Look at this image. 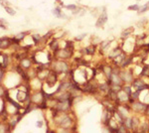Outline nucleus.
<instances>
[{"instance_id": "f257e3e1", "label": "nucleus", "mask_w": 149, "mask_h": 133, "mask_svg": "<svg viewBox=\"0 0 149 133\" xmlns=\"http://www.w3.org/2000/svg\"><path fill=\"white\" fill-rule=\"evenodd\" d=\"M53 121L57 127L65 128V129H74L76 127V122L73 115L70 112H59L57 116L53 118Z\"/></svg>"}, {"instance_id": "f03ea898", "label": "nucleus", "mask_w": 149, "mask_h": 133, "mask_svg": "<svg viewBox=\"0 0 149 133\" xmlns=\"http://www.w3.org/2000/svg\"><path fill=\"white\" fill-rule=\"evenodd\" d=\"M50 70L53 72H55L56 74L59 75V77L61 75H69L72 71V67L70 65L68 61H64V60H57L53 59L52 62L49 65Z\"/></svg>"}, {"instance_id": "7ed1b4c3", "label": "nucleus", "mask_w": 149, "mask_h": 133, "mask_svg": "<svg viewBox=\"0 0 149 133\" xmlns=\"http://www.w3.org/2000/svg\"><path fill=\"white\" fill-rule=\"evenodd\" d=\"M74 49H72V48L69 47H64L58 50L55 54H53V59L69 61V60H71L74 57Z\"/></svg>"}, {"instance_id": "20e7f679", "label": "nucleus", "mask_w": 149, "mask_h": 133, "mask_svg": "<svg viewBox=\"0 0 149 133\" xmlns=\"http://www.w3.org/2000/svg\"><path fill=\"white\" fill-rule=\"evenodd\" d=\"M119 76L122 81L123 84H131L133 79L136 78L135 75L133 72L132 68H127V69H120L119 72Z\"/></svg>"}, {"instance_id": "39448f33", "label": "nucleus", "mask_w": 149, "mask_h": 133, "mask_svg": "<svg viewBox=\"0 0 149 133\" xmlns=\"http://www.w3.org/2000/svg\"><path fill=\"white\" fill-rule=\"evenodd\" d=\"M109 21V15H107V7H102V10H100V13L98 14L97 21H95V26L97 29L103 28L104 25L107 23Z\"/></svg>"}, {"instance_id": "423d86ee", "label": "nucleus", "mask_w": 149, "mask_h": 133, "mask_svg": "<svg viewBox=\"0 0 149 133\" xmlns=\"http://www.w3.org/2000/svg\"><path fill=\"white\" fill-rule=\"evenodd\" d=\"M131 86H132V88H133V89L139 91H141V93H142L143 91H146V89L149 88V84L146 83V81H144V79L139 78V77H136V78L133 79Z\"/></svg>"}, {"instance_id": "0eeeda50", "label": "nucleus", "mask_w": 149, "mask_h": 133, "mask_svg": "<svg viewBox=\"0 0 149 133\" xmlns=\"http://www.w3.org/2000/svg\"><path fill=\"white\" fill-rule=\"evenodd\" d=\"M17 65L22 70H24L25 72H27L34 67V61H33L32 57L26 56V57H24V58H22V59L19 60Z\"/></svg>"}, {"instance_id": "6e6552de", "label": "nucleus", "mask_w": 149, "mask_h": 133, "mask_svg": "<svg viewBox=\"0 0 149 133\" xmlns=\"http://www.w3.org/2000/svg\"><path fill=\"white\" fill-rule=\"evenodd\" d=\"M131 111H134L136 113H145L146 107H147V103H144L141 100H134L130 104Z\"/></svg>"}, {"instance_id": "1a4fd4ad", "label": "nucleus", "mask_w": 149, "mask_h": 133, "mask_svg": "<svg viewBox=\"0 0 149 133\" xmlns=\"http://www.w3.org/2000/svg\"><path fill=\"white\" fill-rule=\"evenodd\" d=\"M48 47H49L52 54H55L58 50L61 49V40L52 37L49 42H48Z\"/></svg>"}, {"instance_id": "9d476101", "label": "nucleus", "mask_w": 149, "mask_h": 133, "mask_svg": "<svg viewBox=\"0 0 149 133\" xmlns=\"http://www.w3.org/2000/svg\"><path fill=\"white\" fill-rule=\"evenodd\" d=\"M13 46V41L11 37L0 38V50H8Z\"/></svg>"}, {"instance_id": "9b49d317", "label": "nucleus", "mask_w": 149, "mask_h": 133, "mask_svg": "<svg viewBox=\"0 0 149 133\" xmlns=\"http://www.w3.org/2000/svg\"><path fill=\"white\" fill-rule=\"evenodd\" d=\"M122 52H123V51H122V48H121L120 45L115 46L114 48H112V49L109 52V54H107V59H109V61L112 62L115 58H116L117 56L120 55Z\"/></svg>"}, {"instance_id": "f8f14e48", "label": "nucleus", "mask_w": 149, "mask_h": 133, "mask_svg": "<svg viewBox=\"0 0 149 133\" xmlns=\"http://www.w3.org/2000/svg\"><path fill=\"white\" fill-rule=\"evenodd\" d=\"M83 54L85 56H90V57H93V56H95L97 54V46H95V45H88L86 46V47L84 48L83 50Z\"/></svg>"}, {"instance_id": "ddd939ff", "label": "nucleus", "mask_w": 149, "mask_h": 133, "mask_svg": "<svg viewBox=\"0 0 149 133\" xmlns=\"http://www.w3.org/2000/svg\"><path fill=\"white\" fill-rule=\"evenodd\" d=\"M0 133H12V128L9 126L6 120L0 119Z\"/></svg>"}, {"instance_id": "4468645a", "label": "nucleus", "mask_w": 149, "mask_h": 133, "mask_svg": "<svg viewBox=\"0 0 149 133\" xmlns=\"http://www.w3.org/2000/svg\"><path fill=\"white\" fill-rule=\"evenodd\" d=\"M132 63H133V56L127 55L125 59L122 61L119 68H120V69H127V68H129V66H130Z\"/></svg>"}, {"instance_id": "2eb2a0df", "label": "nucleus", "mask_w": 149, "mask_h": 133, "mask_svg": "<svg viewBox=\"0 0 149 133\" xmlns=\"http://www.w3.org/2000/svg\"><path fill=\"white\" fill-rule=\"evenodd\" d=\"M133 33H134V27H127L121 32L120 37L122 40H124V39H126V38L131 37V36L133 35Z\"/></svg>"}, {"instance_id": "dca6fc26", "label": "nucleus", "mask_w": 149, "mask_h": 133, "mask_svg": "<svg viewBox=\"0 0 149 133\" xmlns=\"http://www.w3.org/2000/svg\"><path fill=\"white\" fill-rule=\"evenodd\" d=\"M139 78L142 79H149V66L148 65H144L141 68V72H139Z\"/></svg>"}, {"instance_id": "f3484780", "label": "nucleus", "mask_w": 149, "mask_h": 133, "mask_svg": "<svg viewBox=\"0 0 149 133\" xmlns=\"http://www.w3.org/2000/svg\"><path fill=\"white\" fill-rule=\"evenodd\" d=\"M131 121H132V132L136 131V130L138 129L139 126H140L141 122H140V119H139V117L137 116H132L131 117Z\"/></svg>"}, {"instance_id": "a211bd4d", "label": "nucleus", "mask_w": 149, "mask_h": 133, "mask_svg": "<svg viewBox=\"0 0 149 133\" xmlns=\"http://www.w3.org/2000/svg\"><path fill=\"white\" fill-rule=\"evenodd\" d=\"M148 11H149V1L140 6L139 10L137 11V14L138 15H142V14H145L146 12H148Z\"/></svg>"}, {"instance_id": "6ab92c4d", "label": "nucleus", "mask_w": 149, "mask_h": 133, "mask_svg": "<svg viewBox=\"0 0 149 133\" xmlns=\"http://www.w3.org/2000/svg\"><path fill=\"white\" fill-rule=\"evenodd\" d=\"M122 91L130 97L131 94H132V91H133V88H132L131 84H123V86H122Z\"/></svg>"}, {"instance_id": "aec40b11", "label": "nucleus", "mask_w": 149, "mask_h": 133, "mask_svg": "<svg viewBox=\"0 0 149 133\" xmlns=\"http://www.w3.org/2000/svg\"><path fill=\"white\" fill-rule=\"evenodd\" d=\"M4 10L6 11V13L7 14H9L10 16H14V15H16V11H15V9L13 8L12 6L10 5H8V6H5L4 7Z\"/></svg>"}, {"instance_id": "412c9836", "label": "nucleus", "mask_w": 149, "mask_h": 133, "mask_svg": "<svg viewBox=\"0 0 149 133\" xmlns=\"http://www.w3.org/2000/svg\"><path fill=\"white\" fill-rule=\"evenodd\" d=\"M122 123H123V124L125 125L127 129L130 130V131H131V130H132V121H131V117H126L125 119L123 120V122H122Z\"/></svg>"}, {"instance_id": "4be33fe9", "label": "nucleus", "mask_w": 149, "mask_h": 133, "mask_svg": "<svg viewBox=\"0 0 149 133\" xmlns=\"http://www.w3.org/2000/svg\"><path fill=\"white\" fill-rule=\"evenodd\" d=\"M79 5H77V4H68V5H64L63 8L67 9V10H70L71 12H73L74 10H77V9L79 8Z\"/></svg>"}, {"instance_id": "5701e85b", "label": "nucleus", "mask_w": 149, "mask_h": 133, "mask_svg": "<svg viewBox=\"0 0 149 133\" xmlns=\"http://www.w3.org/2000/svg\"><path fill=\"white\" fill-rule=\"evenodd\" d=\"M140 4L138 3H134L132 4V5H129L128 7H127V9H128L129 11H138L139 8H140Z\"/></svg>"}, {"instance_id": "b1692460", "label": "nucleus", "mask_w": 149, "mask_h": 133, "mask_svg": "<svg viewBox=\"0 0 149 133\" xmlns=\"http://www.w3.org/2000/svg\"><path fill=\"white\" fill-rule=\"evenodd\" d=\"M86 36H88V34H86V33H83V34H81V35L77 36V37L74 38V40L78 41V42H81V41H83L84 39H86Z\"/></svg>"}, {"instance_id": "393cba45", "label": "nucleus", "mask_w": 149, "mask_h": 133, "mask_svg": "<svg viewBox=\"0 0 149 133\" xmlns=\"http://www.w3.org/2000/svg\"><path fill=\"white\" fill-rule=\"evenodd\" d=\"M144 114L146 115V116H149V103L147 104V107H146V110H145V113Z\"/></svg>"}, {"instance_id": "a878e982", "label": "nucleus", "mask_w": 149, "mask_h": 133, "mask_svg": "<svg viewBox=\"0 0 149 133\" xmlns=\"http://www.w3.org/2000/svg\"><path fill=\"white\" fill-rule=\"evenodd\" d=\"M46 133H57V129H48Z\"/></svg>"}, {"instance_id": "bb28decb", "label": "nucleus", "mask_w": 149, "mask_h": 133, "mask_svg": "<svg viewBox=\"0 0 149 133\" xmlns=\"http://www.w3.org/2000/svg\"><path fill=\"white\" fill-rule=\"evenodd\" d=\"M43 124H44V123H43V121H41V120H40V121H38V122H37V124H36V125H37V127L41 128V127L43 126Z\"/></svg>"}, {"instance_id": "cd10ccee", "label": "nucleus", "mask_w": 149, "mask_h": 133, "mask_svg": "<svg viewBox=\"0 0 149 133\" xmlns=\"http://www.w3.org/2000/svg\"><path fill=\"white\" fill-rule=\"evenodd\" d=\"M136 1H141V0H136Z\"/></svg>"}]
</instances>
